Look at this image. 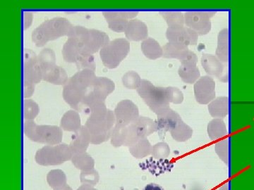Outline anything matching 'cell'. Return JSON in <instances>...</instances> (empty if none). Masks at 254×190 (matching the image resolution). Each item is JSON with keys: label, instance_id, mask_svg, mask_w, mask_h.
<instances>
[{"label": "cell", "instance_id": "obj_18", "mask_svg": "<svg viewBox=\"0 0 254 190\" xmlns=\"http://www.w3.org/2000/svg\"><path fill=\"white\" fill-rule=\"evenodd\" d=\"M125 33L128 41H143L148 38V26L144 22L137 18L130 20Z\"/></svg>", "mask_w": 254, "mask_h": 190}, {"label": "cell", "instance_id": "obj_17", "mask_svg": "<svg viewBox=\"0 0 254 190\" xmlns=\"http://www.w3.org/2000/svg\"><path fill=\"white\" fill-rule=\"evenodd\" d=\"M103 14L106 18L110 29L117 33H123L128 26V20L136 17L138 11H103Z\"/></svg>", "mask_w": 254, "mask_h": 190}, {"label": "cell", "instance_id": "obj_5", "mask_svg": "<svg viewBox=\"0 0 254 190\" xmlns=\"http://www.w3.org/2000/svg\"><path fill=\"white\" fill-rule=\"evenodd\" d=\"M42 77L44 81L56 86H64L68 81V75L63 68L56 65L55 51L49 48L43 49L38 55Z\"/></svg>", "mask_w": 254, "mask_h": 190}, {"label": "cell", "instance_id": "obj_10", "mask_svg": "<svg viewBox=\"0 0 254 190\" xmlns=\"http://www.w3.org/2000/svg\"><path fill=\"white\" fill-rule=\"evenodd\" d=\"M73 156V152L67 144H62L57 146H46L37 151V163L43 166L58 165L64 163Z\"/></svg>", "mask_w": 254, "mask_h": 190}, {"label": "cell", "instance_id": "obj_8", "mask_svg": "<svg viewBox=\"0 0 254 190\" xmlns=\"http://www.w3.org/2000/svg\"><path fill=\"white\" fill-rule=\"evenodd\" d=\"M129 51V42L125 38H118L110 41L100 49V59L105 67L114 69L118 67Z\"/></svg>", "mask_w": 254, "mask_h": 190}, {"label": "cell", "instance_id": "obj_35", "mask_svg": "<svg viewBox=\"0 0 254 190\" xmlns=\"http://www.w3.org/2000/svg\"><path fill=\"white\" fill-rule=\"evenodd\" d=\"M170 150L166 143L160 142L153 147V155L155 158H161L168 156Z\"/></svg>", "mask_w": 254, "mask_h": 190}, {"label": "cell", "instance_id": "obj_24", "mask_svg": "<svg viewBox=\"0 0 254 190\" xmlns=\"http://www.w3.org/2000/svg\"><path fill=\"white\" fill-rule=\"evenodd\" d=\"M215 56L222 63H227L229 61V29L225 28L219 33L218 36V47Z\"/></svg>", "mask_w": 254, "mask_h": 190}, {"label": "cell", "instance_id": "obj_33", "mask_svg": "<svg viewBox=\"0 0 254 190\" xmlns=\"http://www.w3.org/2000/svg\"><path fill=\"white\" fill-rule=\"evenodd\" d=\"M165 90L169 102L175 104H180L183 102L184 95L179 88L175 87H168L165 88Z\"/></svg>", "mask_w": 254, "mask_h": 190}, {"label": "cell", "instance_id": "obj_12", "mask_svg": "<svg viewBox=\"0 0 254 190\" xmlns=\"http://www.w3.org/2000/svg\"><path fill=\"white\" fill-rule=\"evenodd\" d=\"M115 90V83L106 77H97L91 93L87 96L83 104V109H90V107L98 101H104L108 95Z\"/></svg>", "mask_w": 254, "mask_h": 190}, {"label": "cell", "instance_id": "obj_7", "mask_svg": "<svg viewBox=\"0 0 254 190\" xmlns=\"http://www.w3.org/2000/svg\"><path fill=\"white\" fill-rule=\"evenodd\" d=\"M23 97L29 98L35 91V86L43 80L38 56L30 49L23 51Z\"/></svg>", "mask_w": 254, "mask_h": 190}, {"label": "cell", "instance_id": "obj_19", "mask_svg": "<svg viewBox=\"0 0 254 190\" xmlns=\"http://www.w3.org/2000/svg\"><path fill=\"white\" fill-rule=\"evenodd\" d=\"M91 141V134L86 126H81V129L76 132L70 144L73 154L84 153Z\"/></svg>", "mask_w": 254, "mask_h": 190}, {"label": "cell", "instance_id": "obj_23", "mask_svg": "<svg viewBox=\"0 0 254 190\" xmlns=\"http://www.w3.org/2000/svg\"><path fill=\"white\" fill-rule=\"evenodd\" d=\"M178 73L182 81L187 84H195V82L200 78V71L197 67V64H181L179 68Z\"/></svg>", "mask_w": 254, "mask_h": 190}, {"label": "cell", "instance_id": "obj_30", "mask_svg": "<svg viewBox=\"0 0 254 190\" xmlns=\"http://www.w3.org/2000/svg\"><path fill=\"white\" fill-rule=\"evenodd\" d=\"M152 150L153 147L146 139L141 140L131 146L129 149L130 152L134 156V157L138 158L145 157L147 155L150 154Z\"/></svg>", "mask_w": 254, "mask_h": 190}, {"label": "cell", "instance_id": "obj_15", "mask_svg": "<svg viewBox=\"0 0 254 190\" xmlns=\"http://www.w3.org/2000/svg\"><path fill=\"white\" fill-rule=\"evenodd\" d=\"M201 66L209 76H215L222 83H227L229 80L228 69L225 63H222L215 55H202Z\"/></svg>", "mask_w": 254, "mask_h": 190}, {"label": "cell", "instance_id": "obj_16", "mask_svg": "<svg viewBox=\"0 0 254 190\" xmlns=\"http://www.w3.org/2000/svg\"><path fill=\"white\" fill-rule=\"evenodd\" d=\"M194 96L200 104H209L215 97V83L209 76H203L198 80L193 86Z\"/></svg>", "mask_w": 254, "mask_h": 190}, {"label": "cell", "instance_id": "obj_13", "mask_svg": "<svg viewBox=\"0 0 254 190\" xmlns=\"http://www.w3.org/2000/svg\"><path fill=\"white\" fill-rule=\"evenodd\" d=\"M168 43L181 48H188L190 46H196L198 34L193 30L185 26L168 28L166 31Z\"/></svg>", "mask_w": 254, "mask_h": 190}, {"label": "cell", "instance_id": "obj_22", "mask_svg": "<svg viewBox=\"0 0 254 190\" xmlns=\"http://www.w3.org/2000/svg\"><path fill=\"white\" fill-rule=\"evenodd\" d=\"M208 111L213 118H225L229 113V98L219 96L208 104Z\"/></svg>", "mask_w": 254, "mask_h": 190}, {"label": "cell", "instance_id": "obj_31", "mask_svg": "<svg viewBox=\"0 0 254 190\" xmlns=\"http://www.w3.org/2000/svg\"><path fill=\"white\" fill-rule=\"evenodd\" d=\"M141 76L135 71H128L124 75L123 83L127 89L137 90L141 84Z\"/></svg>", "mask_w": 254, "mask_h": 190}, {"label": "cell", "instance_id": "obj_4", "mask_svg": "<svg viewBox=\"0 0 254 190\" xmlns=\"http://www.w3.org/2000/svg\"><path fill=\"white\" fill-rule=\"evenodd\" d=\"M73 26L66 18H53L46 20L32 33V41L38 48L46 46L49 41L63 36H72Z\"/></svg>", "mask_w": 254, "mask_h": 190}, {"label": "cell", "instance_id": "obj_34", "mask_svg": "<svg viewBox=\"0 0 254 190\" xmlns=\"http://www.w3.org/2000/svg\"><path fill=\"white\" fill-rule=\"evenodd\" d=\"M73 163H74L78 168L80 167H86V166H93V158L91 157L86 153H81V154H76L73 156Z\"/></svg>", "mask_w": 254, "mask_h": 190}, {"label": "cell", "instance_id": "obj_3", "mask_svg": "<svg viewBox=\"0 0 254 190\" xmlns=\"http://www.w3.org/2000/svg\"><path fill=\"white\" fill-rule=\"evenodd\" d=\"M91 116L86 127L91 134V142L98 144L108 141L116 118L111 110L107 109L104 101H98L90 107Z\"/></svg>", "mask_w": 254, "mask_h": 190}, {"label": "cell", "instance_id": "obj_26", "mask_svg": "<svg viewBox=\"0 0 254 190\" xmlns=\"http://www.w3.org/2000/svg\"><path fill=\"white\" fill-rule=\"evenodd\" d=\"M163 56L165 59H176L182 61L187 52L190 51L189 48H181L168 43L163 47Z\"/></svg>", "mask_w": 254, "mask_h": 190}, {"label": "cell", "instance_id": "obj_1", "mask_svg": "<svg viewBox=\"0 0 254 190\" xmlns=\"http://www.w3.org/2000/svg\"><path fill=\"white\" fill-rule=\"evenodd\" d=\"M110 42L109 36L104 32L75 26L72 36L64 45L62 51L64 60L78 65L83 59L100 51Z\"/></svg>", "mask_w": 254, "mask_h": 190}, {"label": "cell", "instance_id": "obj_37", "mask_svg": "<svg viewBox=\"0 0 254 190\" xmlns=\"http://www.w3.org/2000/svg\"><path fill=\"white\" fill-rule=\"evenodd\" d=\"M32 19H33V16L31 12H28V15H26V12H24V22H23L24 30L27 29L31 26Z\"/></svg>", "mask_w": 254, "mask_h": 190}, {"label": "cell", "instance_id": "obj_25", "mask_svg": "<svg viewBox=\"0 0 254 190\" xmlns=\"http://www.w3.org/2000/svg\"><path fill=\"white\" fill-rule=\"evenodd\" d=\"M61 126L64 131L77 132L81 129V118L77 111H68L64 114Z\"/></svg>", "mask_w": 254, "mask_h": 190}, {"label": "cell", "instance_id": "obj_28", "mask_svg": "<svg viewBox=\"0 0 254 190\" xmlns=\"http://www.w3.org/2000/svg\"><path fill=\"white\" fill-rule=\"evenodd\" d=\"M208 136L213 141L218 140L222 137L227 136L226 126L220 118L214 119L208 124Z\"/></svg>", "mask_w": 254, "mask_h": 190}, {"label": "cell", "instance_id": "obj_11", "mask_svg": "<svg viewBox=\"0 0 254 190\" xmlns=\"http://www.w3.org/2000/svg\"><path fill=\"white\" fill-rule=\"evenodd\" d=\"M216 14V11H190L185 14L187 27L193 30L198 36H205L211 31L210 18Z\"/></svg>", "mask_w": 254, "mask_h": 190}, {"label": "cell", "instance_id": "obj_29", "mask_svg": "<svg viewBox=\"0 0 254 190\" xmlns=\"http://www.w3.org/2000/svg\"><path fill=\"white\" fill-rule=\"evenodd\" d=\"M170 132H171V135L174 139L178 142L188 141L193 133L190 127L187 126L182 121H180L177 126Z\"/></svg>", "mask_w": 254, "mask_h": 190}, {"label": "cell", "instance_id": "obj_32", "mask_svg": "<svg viewBox=\"0 0 254 190\" xmlns=\"http://www.w3.org/2000/svg\"><path fill=\"white\" fill-rule=\"evenodd\" d=\"M40 109L37 103L32 99H24L23 101V116L25 119L32 121L38 116Z\"/></svg>", "mask_w": 254, "mask_h": 190}, {"label": "cell", "instance_id": "obj_38", "mask_svg": "<svg viewBox=\"0 0 254 190\" xmlns=\"http://www.w3.org/2000/svg\"><path fill=\"white\" fill-rule=\"evenodd\" d=\"M143 190H165L163 187L155 183H150L143 188Z\"/></svg>", "mask_w": 254, "mask_h": 190}, {"label": "cell", "instance_id": "obj_20", "mask_svg": "<svg viewBox=\"0 0 254 190\" xmlns=\"http://www.w3.org/2000/svg\"><path fill=\"white\" fill-rule=\"evenodd\" d=\"M158 116V129H164L165 131H171L182 121L180 115L171 109L167 110Z\"/></svg>", "mask_w": 254, "mask_h": 190}, {"label": "cell", "instance_id": "obj_36", "mask_svg": "<svg viewBox=\"0 0 254 190\" xmlns=\"http://www.w3.org/2000/svg\"><path fill=\"white\" fill-rule=\"evenodd\" d=\"M215 149H216V152L222 159L225 161L228 158V141L227 140L218 142L215 146Z\"/></svg>", "mask_w": 254, "mask_h": 190}, {"label": "cell", "instance_id": "obj_2", "mask_svg": "<svg viewBox=\"0 0 254 190\" xmlns=\"http://www.w3.org/2000/svg\"><path fill=\"white\" fill-rule=\"evenodd\" d=\"M97 76L91 69L81 70L68 79L63 88V98L72 109H83L85 99L91 93Z\"/></svg>", "mask_w": 254, "mask_h": 190}, {"label": "cell", "instance_id": "obj_27", "mask_svg": "<svg viewBox=\"0 0 254 190\" xmlns=\"http://www.w3.org/2000/svg\"><path fill=\"white\" fill-rule=\"evenodd\" d=\"M160 14L166 21L168 28L182 27L185 24V15L181 11H164Z\"/></svg>", "mask_w": 254, "mask_h": 190}, {"label": "cell", "instance_id": "obj_14", "mask_svg": "<svg viewBox=\"0 0 254 190\" xmlns=\"http://www.w3.org/2000/svg\"><path fill=\"white\" fill-rule=\"evenodd\" d=\"M116 126H128L139 118V112L136 104L131 100L120 101L115 109Z\"/></svg>", "mask_w": 254, "mask_h": 190}, {"label": "cell", "instance_id": "obj_9", "mask_svg": "<svg viewBox=\"0 0 254 190\" xmlns=\"http://www.w3.org/2000/svg\"><path fill=\"white\" fill-rule=\"evenodd\" d=\"M24 133L32 141L50 145L59 144L63 140V131L55 126H38L33 121L24 123Z\"/></svg>", "mask_w": 254, "mask_h": 190}, {"label": "cell", "instance_id": "obj_6", "mask_svg": "<svg viewBox=\"0 0 254 190\" xmlns=\"http://www.w3.org/2000/svg\"><path fill=\"white\" fill-rule=\"evenodd\" d=\"M136 91L148 107L158 116L170 109L165 88L155 87L151 82L143 79Z\"/></svg>", "mask_w": 254, "mask_h": 190}, {"label": "cell", "instance_id": "obj_21", "mask_svg": "<svg viewBox=\"0 0 254 190\" xmlns=\"http://www.w3.org/2000/svg\"><path fill=\"white\" fill-rule=\"evenodd\" d=\"M141 48L142 52L148 59L155 60L163 57V48L153 38H147L142 42Z\"/></svg>", "mask_w": 254, "mask_h": 190}]
</instances>
